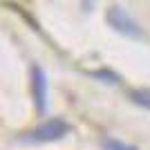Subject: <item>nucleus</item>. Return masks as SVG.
Segmentation results:
<instances>
[{
	"mask_svg": "<svg viewBox=\"0 0 150 150\" xmlns=\"http://www.w3.org/2000/svg\"><path fill=\"white\" fill-rule=\"evenodd\" d=\"M67 130H69V125L63 119H50V121H45V123H40L38 128H34L31 132H27L25 141H29V144L56 141V139H61L63 134H67Z\"/></svg>",
	"mask_w": 150,
	"mask_h": 150,
	"instance_id": "nucleus-1",
	"label": "nucleus"
},
{
	"mask_svg": "<svg viewBox=\"0 0 150 150\" xmlns=\"http://www.w3.org/2000/svg\"><path fill=\"white\" fill-rule=\"evenodd\" d=\"M108 23L117 31H121V34H125V36H130V38H144L141 27H139L121 7H110V9H108Z\"/></svg>",
	"mask_w": 150,
	"mask_h": 150,
	"instance_id": "nucleus-2",
	"label": "nucleus"
},
{
	"mask_svg": "<svg viewBox=\"0 0 150 150\" xmlns=\"http://www.w3.org/2000/svg\"><path fill=\"white\" fill-rule=\"evenodd\" d=\"M31 94H34V103H36L38 112H45L47 105V79L40 67H31Z\"/></svg>",
	"mask_w": 150,
	"mask_h": 150,
	"instance_id": "nucleus-3",
	"label": "nucleus"
},
{
	"mask_svg": "<svg viewBox=\"0 0 150 150\" xmlns=\"http://www.w3.org/2000/svg\"><path fill=\"white\" fill-rule=\"evenodd\" d=\"M130 99L141 108H148L150 110V90H132L130 92Z\"/></svg>",
	"mask_w": 150,
	"mask_h": 150,
	"instance_id": "nucleus-4",
	"label": "nucleus"
},
{
	"mask_svg": "<svg viewBox=\"0 0 150 150\" xmlns=\"http://www.w3.org/2000/svg\"><path fill=\"white\" fill-rule=\"evenodd\" d=\"M103 146H105V150H137L128 144H121L119 139H103Z\"/></svg>",
	"mask_w": 150,
	"mask_h": 150,
	"instance_id": "nucleus-5",
	"label": "nucleus"
}]
</instances>
